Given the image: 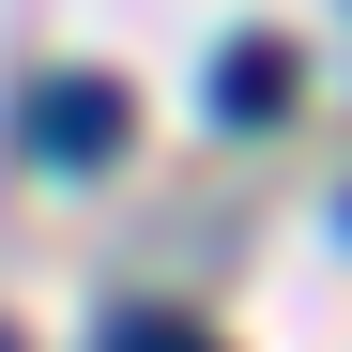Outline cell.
Returning <instances> with one entry per match:
<instances>
[{
	"label": "cell",
	"mask_w": 352,
	"mask_h": 352,
	"mask_svg": "<svg viewBox=\"0 0 352 352\" xmlns=\"http://www.w3.org/2000/svg\"><path fill=\"white\" fill-rule=\"evenodd\" d=\"M31 153H46V168L123 153V92H107V77H46V92H31Z\"/></svg>",
	"instance_id": "obj_1"
},
{
	"label": "cell",
	"mask_w": 352,
	"mask_h": 352,
	"mask_svg": "<svg viewBox=\"0 0 352 352\" xmlns=\"http://www.w3.org/2000/svg\"><path fill=\"white\" fill-rule=\"evenodd\" d=\"M0 352H16V337H0Z\"/></svg>",
	"instance_id": "obj_4"
},
{
	"label": "cell",
	"mask_w": 352,
	"mask_h": 352,
	"mask_svg": "<svg viewBox=\"0 0 352 352\" xmlns=\"http://www.w3.org/2000/svg\"><path fill=\"white\" fill-rule=\"evenodd\" d=\"M107 352H214V337H184V322H107Z\"/></svg>",
	"instance_id": "obj_3"
},
{
	"label": "cell",
	"mask_w": 352,
	"mask_h": 352,
	"mask_svg": "<svg viewBox=\"0 0 352 352\" xmlns=\"http://www.w3.org/2000/svg\"><path fill=\"white\" fill-rule=\"evenodd\" d=\"M291 107V46L245 31V46H214V123H276Z\"/></svg>",
	"instance_id": "obj_2"
}]
</instances>
